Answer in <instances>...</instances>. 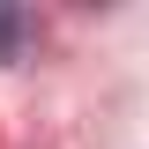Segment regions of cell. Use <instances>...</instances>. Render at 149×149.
I'll return each mask as SVG.
<instances>
[{"label":"cell","instance_id":"cell-1","mask_svg":"<svg viewBox=\"0 0 149 149\" xmlns=\"http://www.w3.org/2000/svg\"><path fill=\"white\" fill-rule=\"evenodd\" d=\"M15 52H22V15L0 8V60H15Z\"/></svg>","mask_w":149,"mask_h":149}]
</instances>
